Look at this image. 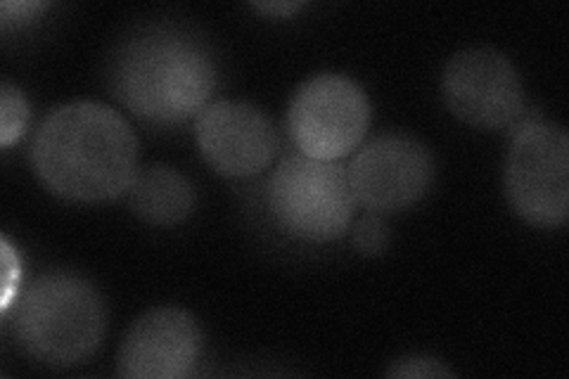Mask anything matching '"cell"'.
Returning <instances> with one entry per match:
<instances>
[{"label":"cell","instance_id":"obj_1","mask_svg":"<svg viewBox=\"0 0 569 379\" xmlns=\"http://www.w3.org/2000/svg\"><path fill=\"white\" fill-rule=\"evenodd\" d=\"M31 159L50 192L71 202H107L131 188L138 140L110 107L71 102L43 121Z\"/></svg>","mask_w":569,"mask_h":379},{"label":"cell","instance_id":"obj_2","mask_svg":"<svg viewBox=\"0 0 569 379\" xmlns=\"http://www.w3.org/2000/svg\"><path fill=\"white\" fill-rule=\"evenodd\" d=\"M110 81L117 100L138 119L173 126L204 110L219 71L202 41L152 27L119 46Z\"/></svg>","mask_w":569,"mask_h":379},{"label":"cell","instance_id":"obj_3","mask_svg":"<svg viewBox=\"0 0 569 379\" xmlns=\"http://www.w3.org/2000/svg\"><path fill=\"white\" fill-rule=\"evenodd\" d=\"M104 320V303L91 282L71 273H46L17 295L12 330L31 358L69 368L98 351Z\"/></svg>","mask_w":569,"mask_h":379},{"label":"cell","instance_id":"obj_4","mask_svg":"<svg viewBox=\"0 0 569 379\" xmlns=\"http://www.w3.org/2000/svg\"><path fill=\"white\" fill-rule=\"evenodd\" d=\"M269 207L276 223L309 242H332L347 232L356 197L340 161L284 157L271 176Z\"/></svg>","mask_w":569,"mask_h":379},{"label":"cell","instance_id":"obj_5","mask_svg":"<svg viewBox=\"0 0 569 379\" xmlns=\"http://www.w3.org/2000/svg\"><path fill=\"white\" fill-rule=\"evenodd\" d=\"M506 195L522 219L558 228L569 211V140L562 126L525 119L506 161Z\"/></svg>","mask_w":569,"mask_h":379},{"label":"cell","instance_id":"obj_6","mask_svg":"<svg viewBox=\"0 0 569 379\" xmlns=\"http://www.w3.org/2000/svg\"><path fill=\"white\" fill-rule=\"evenodd\" d=\"M370 126L363 88L342 74H318L299 86L290 102L288 129L301 154L340 161L361 146Z\"/></svg>","mask_w":569,"mask_h":379},{"label":"cell","instance_id":"obj_7","mask_svg":"<svg viewBox=\"0 0 569 379\" xmlns=\"http://www.w3.org/2000/svg\"><path fill=\"white\" fill-rule=\"evenodd\" d=\"M443 98L451 112L477 129H506L525 112L518 69L491 48H470L443 69Z\"/></svg>","mask_w":569,"mask_h":379},{"label":"cell","instance_id":"obj_8","mask_svg":"<svg viewBox=\"0 0 569 379\" xmlns=\"http://www.w3.org/2000/svg\"><path fill=\"white\" fill-rule=\"evenodd\" d=\"M356 202L391 213L413 207L430 190L432 154L408 136H380L351 159L347 169Z\"/></svg>","mask_w":569,"mask_h":379},{"label":"cell","instance_id":"obj_9","mask_svg":"<svg viewBox=\"0 0 569 379\" xmlns=\"http://www.w3.org/2000/svg\"><path fill=\"white\" fill-rule=\"evenodd\" d=\"M194 136L207 164L233 178L263 171L278 152L273 121L249 102L207 104L194 121Z\"/></svg>","mask_w":569,"mask_h":379},{"label":"cell","instance_id":"obj_10","mask_svg":"<svg viewBox=\"0 0 569 379\" xmlns=\"http://www.w3.org/2000/svg\"><path fill=\"white\" fill-rule=\"evenodd\" d=\"M202 332L194 318L173 306L140 316L119 351V375L133 379H181L198 366Z\"/></svg>","mask_w":569,"mask_h":379},{"label":"cell","instance_id":"obj_11","mask_svg":"<svg viewBox=\"0 0 569 379\" xmlns=\"http://www.w3.org/2000/svg\"><path fill=\"white\" fill-rule=\"evenodd\" d=\"M131 207L152 226H176L194 209V188L171 167L154 164L140 169L131 183Z\"/></svg>","mask_w":569,"mask_h":379},{"label":"cell","instance_id":"obj_12","mask_svg":"<svg viewBox=\"0 0 569 379\" xmlns=\"http://www.w3.org/2000/svg\"><path fill=\"white\" fill-rule=\"evenodd\" d=\"M29 117V102L22 90L14 88L12 83H3V88H0V119H3L0 142L6 148L24 136Z\"/></svg>","mask_w":569,"mask_h":379},{"label":"cell","instance_id":"obj_13","mask_svg":"<svg viewBox=\"0 0 569 379\" xmlns=\"http://www.w3.org/2000/svg\"><path fill=\"white\" fill-rule=\"evenodd\" d=\"M353 247L366 257H378L389 247V228L376 213H368L353 226Z\"/></svg>","mask_w":569,"mask_h":379},{"label":"cell","instance_id":"obj_14","mask_svg":"<svg viewBox=\"0 0 569 379\" xmlns=\"http://www.w3.org/2000/svg\"><path fill=\"white\" fill-rule=\"evenodd\" d=\"M387 375L389 377H453V370L430 356H408V358L395 360V366L389 368Z\"/></svg>","mask_w":569,"mask_h":379},{"label":"cell","instance_id":"obj_15","mask_svg":"<svg viewBox=\"0 0 569 379\" xmlns=\"http://www.w3.org/2000/svg\"><path fill=\"white\" fill-rule=\"evenodd\" d=\"M48 3H31V0H20V3H8L0 6V22H3V29H12V27H22L31 20H36V14H41V10H46Z\"/></svg>","mask_w":569,"mask_h":379},{"label":"cell","instance_id":"obj_16","mask_svg":"<svg viewBox=\"0 0 569 379\" xmlns=\"http://www.w3.org/2000/svg\"><path fill=\"white\" fill-rule=\"evenodd\" d=\"M3 255H6V295H3V309L8 311L10 309V301L14 297V292H20V266H17V259L12 255L10 245L6 242L3 247Z\"/></svg>","mask_w":569,"mask_h":379},{"label":"cell","instance_id":"obj_17","mask_svg":"<svg viewBox=\"0 0 569 379\" xmlns=\"http://www.w3.org/2000/svg\"><path fill=\"white\" fill-rule=\"evenodd\" d=\"M305 8V3H295V0H278V3H254V10L273 17H288L297 10Z\"/></svg>","mask_w":569,"mask_h":379}]
</instances>
